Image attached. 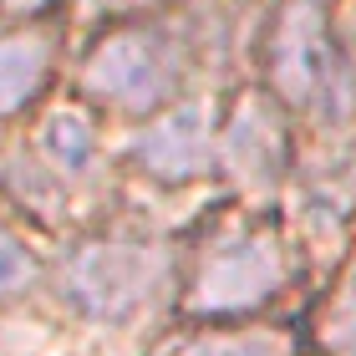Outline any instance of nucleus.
I'll return each instance as SVG.
<instances>
[{
	"label": "nucleus",
	"instance_id": "obj_1",
	"mask_svg": "<svg viewBox=\"0 0 356 356\" xmlns=\"http://www.w3.org/2000/svg\"><path fill=\"white\" fill-rule=\"evenodd\" d=\"M270 82L290 107L341 127L356 112V67L336 46L326 0H285L270 31Z\"/></svg>",
	"mask_w": 356,
	"mask_h": 356
},
{
	"label": "nucleus",
	"instance_id": "obj_2",
	"mask_svg": "<svg viewBox=\"0 0 356 356\" xmlns=\"http://www.w3.org/2000/svg\"><path fill=\"white\" fill-rule=\"evenodd\" d=\"M168 285V250L148 239H87L61 265V290L92 321H127Z\"/></svg>",
	"mask_w": 356,
	"mask_h": 356
},
{
	"label": "nucleus",
	"instance_id": "obj_3",
	"mask_svg": "<svg viewBox=\"0 0 356 356\" xmlns=\"http://www.w3.org/2000/svg\"><path fill=\"white\" fill-rule=\"evenodd\" d=\"M285 285V250L270 229H224L209 239L199 265L188 275L184 305L193 316H239L280 296Z\"/></svg>",
	"mask_w": 356,
	"mask_h": 356
},
{
	"label": "nucleus",
	"instance_id": "obj_4",
	"mask_svg": "<svg viewBox=\"0 0 356 356\" xmlns=\"http://www.w3.org/2000/svg\"><path fill=\"white\" fill-rule=\"evenodd\" d=\"M178 67L184 56L163 26H127L92 46V56L82 61V87L122 112H153L173 92Z\"/></svg>",
	"mask_w": 356,
	"mask_h": 356
},
{
	"label": "nucleus",
	"instance_id": "obj_5",
	"mask_svg": "<svg viewBox=\"0 0 356 356\" xmlns=\"http://www.w3.org/2000/svg\"><path fill=\"white\" fill-rule=\"evenodd\" d=\"M133 163L143 173L178 184V178H199L214 163V133H209V107L204 102H178L168 107L153 127H143L133 143Z\"/></svg>",
	"mask_w": 356,
	"mask_h": 356
},
{
	"label": "nucleus",
	"instance_id": "obj_6",
	"mask_svg": "<svg viewBox=\"0 0 356 356\" xmlns=\"http://www.w3.org/2000/svg\"><path fill=\"white\" fill-rule=\"evenodd\" d=\"M290 163V138L260 92L239 97L224 122V168L250 188H275Z\"/></svg>",
	"mask_w": 356,
	"mask_h": 356
},
{
	"label": "nucleus",
	"instance_id": "obj_7",
	"mask_svg": "<svg viewBox=\"0 0 356 356\" xmlns=\"http://www.w3.org/2000/svg\"><path fill=\"white\" fill-rule=\"evenodd\" d=\"M51 72V36H0V118L21 112L46 87Z\"/></svg>",
	"mask_w": 356,
	"mask_h": 356
},
{
	"label": "nucleus",
	"instance_id": "obj_8",
	"mask_svg": "<svg viewBox=\"0 0 356 356\" xmlns=\"http://www.w3.org/2000/svg\"><path fill=\"white\" fill-rule=\"evenodd\" d=\"M46 153H51V163L61 173H82L92 163V153H97V138L76 112H56V118L46 122Z\"/></svg>",
	"mask_w": 356,
	"mask_h": 356
},
{
	"label": "nucleus",
	"instance_id": "obj_9",
	"mask_svg": "<svg viewBox=\"0 0 356 356\" xmlns=\"http://www.w3.org/2000/svg\"><path fill=\"white\" fill-rule=\"evenodd\" d=\"M173 356H290L285 336L270 331H234V336H193Z\"/></svg>",
	"mask_w": 356,
	"mask_h": 356
},
{
	"label": "nucleus",
	"instance_id": "obj_10",
	"mask_svg": "<svg viewBox=\"0 0 356 356\" xmlns=\"http://www.w3.org/2000/svg\"><path fill=\"white\" fill-rule=\"evenodd\" d=\"M321 341L331 356H356V280L336 296V305L326 311V326H321Z\"/></svg>",
	"mask_w": 356,
	"mask_h": 356
},
{
	"label": "nucleus",
	"instance_id": "obj_11",
	"mask_svg": "<svg viewBox=\"0 0 356 356\" xmlns=\"http://www.w3.org/2000/svg\"><path fill=\"white\" fill-rule=\"evenodd\" d=\"M31 280H36V260H31V250L6 229V224H0V300L21 296Z\"/></svg>",
	"mask_w": 356,
	"mask_h": 356
},
{
	"label": "nucleus",
	"instance_id": "obj_12",
	"mask_svg": "<svg viewBox=\"0 0 356 356\" xmlns=\"http://www.w3.org/2000/svg\"><path fill=\"white\" fill-rule=\"evenodd\" d=\"M92 10H138V6H153V0H87Z\"/></svg>",
	"mask_w": 356,
	"mask_h": 356
},
{
	"label": "nucleus",
	"instance_id": "obj_13",
	"mask_svg": "<svg viewBox=\"0 0 356 356\" xmlns=\"http://www.w3.org/2000/svg\"><path fill=\"white\" fill-rule=\"evenodd\" d=\"M46 0H0V10H41Z\"/></svg>",
	"mask_w": 356,
	"mask_h": 356
}]
</instances>
